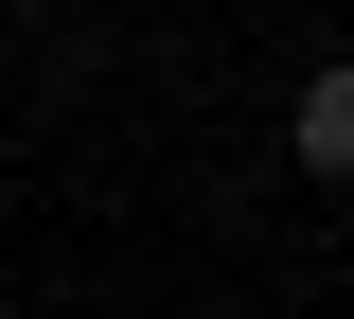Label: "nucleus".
I'll return each instance as SVG.
<instances>
[{
	"label": "nucleus",
	"mask_w": 354,
	"mask_h": 319,
	"mask_svg": "<svg viewBox=\"0 0 354 319\" xmlns=\"http://www.w3.org/2000/svg\"><path fill=\"white\" fill-rule=\"evenodd\" d=\"M0 18H18V0H0Z\"/></svg>",
	"instance_id": "2"
},
{
	"label": "nucleus",
	"mask_w": 354,
	"mask_h": 319,
	"mask_svg": "<svg viewBox=\"0 0 354 319\" xmlns=\"http://www.w3.org/2000/svg\"><path fill=\"white\" fill-rule=\"evenodd\" d=\"M283 142H301V178H354V53H319V71H301Z\"/></svg>",
	"instance_id": "1"
}]
</instances>
